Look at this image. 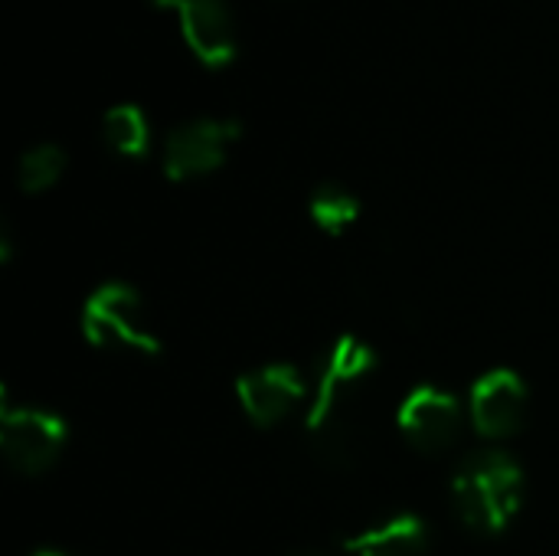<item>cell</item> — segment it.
<instances>
[{"label":"cell","instance_id":"cell-1","mask_svg":"<svg viewBox=\"0 0 559 556\" xmlns=\"http://www.w3.org/2000/svg\"><path fill=\"white\" fill-rule=\"evenodd\" d=\"M527 475L504 449L468 456L452 475V511L459 524L481 537H501L524 511Z\"/></svg>","mask_w":559,"mask_h":556},{"label":"cell","instance_id":"cell-2","mask_svg":"<svg viewBox=\"0 0 559 556\" xmlns=\"http://www.w3.org/2000/svg\"><path fill=\"white\" fill-rule=\"evenodd\" d=\"M79 331L95 351H128L138 357L164 354L160 338L147 324L144 295L124 279H108L88 292L79 311Z\"/></svg>","mask_w":559,"mask_h":556},{"label":"cell","instance_id":"cell-3","mask_svg":"<svg viewBox=\"0 0 559 556\" xmlns=\"http://www.w3.org/2000/svg\"><path fill=\"white\" fill-rule=\"evenodd\" d=\"M69 446V423L46 406H16L7 390L0 397V452L23 478L46 475Z\"/></svg>","mask_w":559,"mask_h":556},{"label":"cell","instance_id":"cell-4","mask_svg":"<svg viewBox=\"0 0 559 556\" xmlns=\"http://www.w3.org/2000/svg\"><path fill=\"white\" fill-rule=\"evenodd\" d=\"M396 429L416 452L442 456L465 433V406L452 390H445L432 380H423V383L409 387L406 397L400 400Z\"/></svg>","mask_w":559,"mask_h":556},{"label":"cell","instance_id":"cell-5","mask_svg":"<svg viewBox=\"0 0 559 556\" xmlns=\"http://www.w3.org/2000/svg\"><path fill=\"white\" fill-rule=\"evenodd\" d=\"M531 387L514 367H491L468 387L472 429L488 442H508L527 426Z\"/></svg>","mask_w":559,"mask_h":556},{"label":"cell","instance_id":"cell-6","mask_svg":"<svg viewBox=\"0 0 559 556\" xmlns=\"http://www.w3.org/2000/svg\"><path fill=\"white\" fill-rule=\"evenodd\" d=\"M377 367H380V354L373 351L370 341H364L354 331L337 334L331 351H328V357H324V367H321V377H318V390H314L311 410L305 416V433L308 436H324L328 426L337 416L341 400L360 380H367Z\"/></svg>","mask_w":559,"mask_h":556},{"label":"cell","instance_id":"cell-7","mask_svg":"<svg viewBox=\"0 0 559 556\" xmlns=\"http://www.w3.org/2000/svg\"><path fill=\"white\" fill-rule=\"evenodd\" d=\"M242 131L239 118H190L174 125L164 138V174L167 180H193L216 170L226 161L229 141Z\"/></svg>","mask_w":559,"mask_h":556},{"label":"cell","instance_id":"cell-8","mask_svg":"<svg viewBox=\"0 0 559 556\" xmlns=\"http://www.w3.org/2000/svg\"><path fill=\"white\" fill-rule=\"evenodd\" d=\"M233 390H236L242 416L255 429H275L308 397V380L295 364L275 360V364H262V367L239 374Z\"/></svg>","mask_w":559,"mask_h":556},{"label":"cell","instance_id":"cell-9","mask_svg":"<svg viewBox=\"0 0 559 556\" xmlns=\"http://www.w3.org/2000/svg\"><path fill=\"white\" fill-rule=\"evenodd\" d=\"M180 10V29L206 66H226L236 56V33L226 0H157Z\"/></svg>","mask_w":559,"mask_h":556},{"label":"cell","instance_id":"cell-10","mask_svg":"<svg viewBox=\"0 0 559 556\" xmlns=\"http://www.w3.org/2000/svg\"><path fill=\"white\" fill-rule=\"evenodd\" d=\"M347 556H426L432 551V528L423 514L400 511L341 541Z\"/></svg>","mask_w":559,"mask_h":556},{"label":"cell","instance_id":"cell-11","mask_svg":"<svg viewBox=\"0 0 559 556\" xmlns=\"http://www.w3.org/2000/svg\"><path fill=\"white\" fill-rule=\"evenodd\" d=\"M308 216L324 236H344L360 220V197L344 184H321L308 200Z\"/></svg>","mask_w":559,"mask_h":556},{"label":"cell","instance_id":"cell-12","mask_svg":"<svg viewBox=\"0 0 559 556\" xmlns=\"http://www.w3.org/2000/svg\"><path fill=\"white\" fill-rule=\"evenodd\" d=\"M102 134H105L108 147L118 151V154H124V157H144L147 147H151L147 118H144V111L134 102L111 105L102 115Z\"/></svg>","mask_w":559,"mask_h":556},{"label":"cell","instance_id":"cell-13","mask_svg":"<svg viewBox=\"0 0 559 556\" xmlns=\"http://www.w3.org/2000/svg\"><path fill=\"white\" fill-rule=\"evenodd\" d=\"M66 170V151L59 144H33L16 161V184L23 193H43L49 190Z\"/></svg>","mask_w":559,"mask_h":556},{"label":"cell","instance_id":"cell-14","mask_svg":"<svg viewBox=\"0 0 559 556\" xmlns=\"http://www.w3.org/2000/svg\"><path fill=\"white\" fill-rule=\"evenodd\" d=\"M29 556H69L66 551H56V547H43V551H33Z\"/></svg>","mask_w":559,"mask_h":556},{"label":"cell","instance_id":"cell-15","mask_svg":"<svg viewBox=\"0 0 559 556\" xmlns=\"http://www.w3.org/2000/svg\"><path fill=\"white\" fill-rule=\"evenodd\" d=\"M292 556H328V554H311V551H305V554H292Z\"/></svg>","mask_w":559,"mask_h":556}]
</instances>
